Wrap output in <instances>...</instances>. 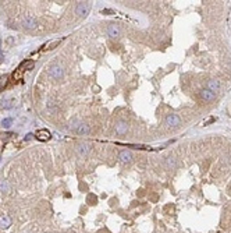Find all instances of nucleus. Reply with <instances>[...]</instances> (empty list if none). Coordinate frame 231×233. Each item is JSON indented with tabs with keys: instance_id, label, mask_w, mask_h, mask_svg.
<instances>
[{
	"instance_id": "1",
	"label": "nucleus",
	"mask_w": 231,
	"mask_h": 233,
	"mask_svg": "<svg viewBox=\"0 0 231 233\" xmlns=\"http://www.w3.org/2000/svg\"><path fill=\"white\" fill-rule=\"evenodd\" d=\"M49 75L52 78H55V80H60V78L63 77V69H61V66L52 64L49 67Z\"/></svg>"
},
{
	"instance_id": "2",
	"label": "nucleus",
	"mask_w": 231,
	"mask_h": 233,
	"mask_svg": "<svg viewBox=\"0 0 231 233\" xmlns=\"http://www.w3.org/2000/svg\"><path fill=\"white\" fill-rule=\"evenodd\" d=\"M89 9H91V4L88 1H82V3H78L77 9H75V13L79 15V17H84L89 13Z\"/></svg>"
},
{
	"instance_id": "3",
	"label": "nucleus",
	"mask_w": 231,
	"mask_h": 233,
	"mask_svg": "<svg viewBox=\"0 0 231 233\" xmlns=\"http://www.w3.org/2000/svg\"><path fill=\"white\" fill-rule=\"evenodd\" d=\"M36 138L39 141H49L50 138H52V134H50L49 130L42 128V130H38L36 131Z\"/></svg>"
},
{
	"instance_id": "4",
	"label": "nucleus",
	"mask_w": 231,
	"mask_h": 233,
	"mask_svg": "<svg viewBox=\"0 0 231 233\" xmlns=\"http://www.w3.org/2000/svg\"><path fill=\"white\" fill-rule=\"evenodd\" d=\"M166 122H167V126H170V127H176V126L180 124V117H178L177 114H168Z\"/></svg>"
},
{
	"instance_id": "5",
	"label": "nucleus",
	"mask_w": 231,
	"mask_h": 233,
	"mask_svg": "<svg viewBox=\"0 0 231 233\" xmlns=\"http://www.w3.org/2000/svg\"><path fill=\"white\" fill-rule=\"evenodd\" d=\"M23 25L25 28H28V29H34L38 24H36V20L34 18V17H27V18H24Z\"/></svg>"
},
{
	"instance_id": "6",
	"label": "nucleus",
	"mask_w": 231,
	"mask_h": 233,
	"mask_svg": "<svg viewBox=\"0 0 231 233\" xmlns=\"http://www.w3.org/2000/svg\"><path fill=\"white\" fill-rule=\"evenodd\" d=\"M208 89L212 91L213 94H216V92L220 89V84H219L217 80H210V81L208 82Z\"/></svg>"
},
{
	"instance_id": "7",
	"label": "nucleus",
	"mask_w": 231,
	"mask_h": 233,
	"mask_svg": "<svg viewBox=\"0 0 231 233\" xmlns=\"http://www.w3.org/2000/svg\"><path fill=\"white\" fill-rule=\"evenodd\" d=\"M128 130V126L127 123H124V122H120V123L116 124V133L117 134H120V136H122V134H125Z\"/></svg>"
},
{
	"instance_id": "8",
	"label": "nucleus",
	"mask_w": 231,
	"mask_h": 233,
	"mask_svg": "<svg viewBox=\"0 0 231 233\" xmlns=\"http://www.w3.org/2000/svg\"><path fill=\"white\" fill-rule=\"evenodd\" d=\"M11 225V219H10L7 215H0V228L7 229Z\"/></svg>"
},
{
	"instance_id": "9",
	"label": "nucleus",
	"mask_w": 231,
	"mask_h": 233,
	"mask_svg": "<svg viewBox=\"0 0 231 233\" xmlns=\"http://www.w3.org/2000/svg\"><path fill=\"white\" fill-rule=\"evenodd\" d=\"M107 34H109V37L111 38H117L120 35V29H118L116 25H109L107 27Z\"/></svg>"
},
{
	"instance_id": "10",
	"label": "nucleus",
	"mask_w": 231,
	"mask_h": 233,
	"mask_svg": "<svg viewBox=\"0 0 231 233\" xmlns=\"http://www.w3.org/2000/svg\"><path fill=\"white\" fill-rule=\"evenodd\" d=\"M35 67V63H34V60H28V62H24L21 66H20V69L23 70V71H29Z\"/></svg>"
},
{
	"instance_id": "11",
	"label": "nucleus",
	"mask_w": 231,
	"mask_h": 233,
	"mask_svg": "<svg viewBox=\"0 0 231 233\" xmlns=\"http://www.w3.org/2000/svg\"><path fill=\"white\" fill-rule=\"evenodd\" d=\"M120 159H121V162H124V163L131 162V152L130 151H121L120 152Z\"/></svg>"
},
{
	"instance_id": "12",
	"label": "nucleus",
	"mask_w": 231,
	"mask_h": 233,
	"mask_svg": "<svg viewBox=\"0 0 231 233\" xmlns=\"http://www.w3.org/2000/svg\"><path fill=\"white\" fill-rule=\"evenodd\" d=\"M200 96L203 98L205 101H213L214 99V94L212 91H209V89H203V91L200 92Z\"/></svg>"
},
{
	"instance_id": "13",
	"label": "nucleus",
	"mask_w": 231,
	"mask_h": 233,
	"mask_svg": "<svg viewBox=\"0 0 231 233\" xmlns=\"http://www.w3.org/2000/svg\"><path fill=\"white\" fill-rule=\"evenodd\" d=\"M77 131H78V134H88V133H89V126H88V124L81 123L79 126H78Z\"/></svg>"
},
{
	"instance_id": "14",
	"label": "nucleus",
	"mask_w": 231,
	"mask_h": 233,
	"mask_svg": "<svg viewBox=\"0 0 231 233\" xmlns=\"http://www.w3.org/2000/svg\"><path fill=\"white\" fill-rule=\"evenodd\" d=\"M78 152H79L81 155H86V154L89 152V147L86 145V144H79V145H78Z\"/></svg>"
},
{
	"instance_id": "15",
	"label": "nucleus",
	"mask_w": 231,
	"mask_h": 233,
	"mask_svg": "<svg viewBox=\"0 0 231 233\" xmlns=\"http://www.w3.org/2000/svg\"><path fill=\"white\" fill-rule=\"evenodd\" d=\"M23 73H24V71H23L21 69H20V67H18L17 70H15V71L13 73V78H14V81H20V80H21V77H23Z\"/></svg>"
},
{
	"instance_id": "16",
	"label": "nucleus",
	"mask_w": 231,
	"mask_h": 233,
	"mask_svg": "<svg viewBox=\"0 0 231 233\" xmlns=\"http://www.w3.org/2000/svg\"><path fill=\"white\" fill-rule=\"evenodd\" d=\"M0 191L1 193H10V186L7 182H0Z\"/></svg>"
},
{
	"instance_id": "17",
	"label": "nucleus",
	"mask_w": 231,
	"mask_h": 233,
	"mask_svg": "<svg viewBox=\"0 0 231 233\" xmlns=\"http://www.w3.org/2000/svg\"><path fill=\"white\" fill-rule=\"evenodd\" d=\"M59 43H60V39H56V41L50 42V43H46V45H45V51H47V49H55Z\"/></svg>"
},
{
	"instance_id": "18",
	"label": "nucleus",
	"mask_w": 231,
	"mask_h": 233,
	"mask_svg": "<svg viewBox=\"0 0 231 233\" xmlns=\"http://www.w3.org/2000/svg\"><path fill=\"white\" fill-rule=\"evenodd\" d=\"M7 80H9V75H1L0 77V88H3L7 84Z\"/></svg>"
},
{
	"instance_id": "19",
	"label": "nucleus",
	"mask_w": 231,
	"mask_h": 233,
	"mask_svg": "<svg viewBox=\"0 0 231 233\" xmlns=\"http://www.w3.org/2000/svg\"><path fill=\"white\" fill-rule=\"evenodd\" d=\"M11 123H13V119H4L3 122H1V126H3L4 128H7V127L11 126Z\"/></svg>"
},
{
	"instance_id": "20",
	"label": "nucleus",
	"mask_w": 231,
	"mask_h": 233,
	"mask_svg": "<svg viewBox=\"0 0 231 233\" xmlns=\"http://www.w3.org/2000/svg\"><path fill=\"white\" fill-rule=\"evenodd\" d=\"M11 102L10 101H3L1 102V105H0V108H6V109H9V108H11Z\"/></svg>"
},
{
	"instance_id": "21",
	"label": "nucleus",
	"mask_w": 231,
	"mask_h": 233,
	"mask_svg": "<svg viewBox=\"0 0 231 233\" xmlns=\"http://www.w3.org/2000/svg\"><path fill=\"white\" fill-rule=\"evenodd\" d=\"M14 134H11V133H7V134H1V138H9V137H13Z\"/></svg>"
},
{
	"instance_id": "22",
	"label": "nucleus",
	"mask_w": 231,
	"mask_h": 233,
	"mask_svg": "<svg viewBox=\"0 0 231 233\" xmlns=\"http://www.w3.org/2000/svg\"><path fill=\"white\" fill-rule=\"evenodd\" d=\"M213 120H214V119H213V117H210V119H208V120H205V122H203V124H209V123H212Z\"/></svg>"
}]
</instances>
